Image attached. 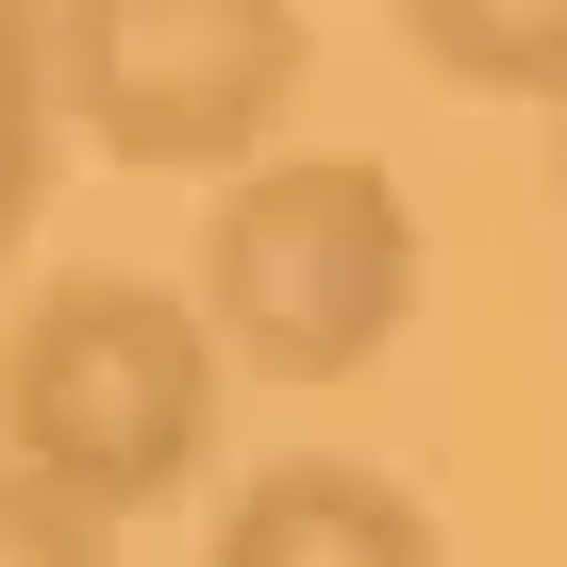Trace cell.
<instances>
[{"mask_svg":"<svg viewBox=\"0 0 567 567\" xmlns=\"http://www.w3.org/2000/svg\"><path fill=\"white\" fill-rule=\"evenodd\" d=\"M217 384H234V351L184 284L68 267L0 334V467L68 484L84 517H167L217 467Z\"/></svg>","mask_w":567,"mask_h":567,"instance_id":"obj_1","label":"cell"},{"mask_svg":"<svg viewBox=\"0 0 567 567\" xmlns=\"http://www.w3.org/2000/svg\"><path fill=\"white\" fill-rule=\"evenodd\" d=\"M200 318L250 384H351L417 318V200L368 151H267L200 217Z\"/></svg>","mask_w":567,"mask_h":567,"instance_id":"obj_2","label":"cell"},{"mask_svg":"<svg viewBox=\"0 0 567 567\" xmlns=\"http://www.w3.org/2000/svg\"><path fill=\"white\" fill-rule=\"evenodd\" d=\"M51 68L101 167L250 184L318 51H301V0H51Z\"/></svg>","mask_w":567,"mask_h":567,"instance_id":"obj_3","label":"cell"},{"mask_svg":"<svg viewBox=\"0 0 567 567\" xmlns=\"http://www.w3.org/2000/svg\"><path fill=\"white\" fill-rule=\"evenodd\" d=\"M200 567H451V550H434V517H417L384 467H351V451H284V467L234 484V517L200 534Z\"/></svg>","mask_w":567,"mask_h":567,"instance_id":"obj_4","label":"cell"},{"mask_svg":"<svg viewBox=\"0 0 567 567\" xmlns=\"http://www.w3.org/2000/svg\"><path fill=\"white\" fill-rule=\"evenodd\" d=\"M401 34H417L451 84H501V101H567V0H401Z\"/></svg>","mask_w":567,"mask_h":567,"instance_id":"obj_5","label":"cell"},{"mask_svg":"<svg viewBox=\"0 0 567 567\" xmlns=\"http://www.w3.org/2000/svg\"><path fill=\"white\" fill-rule=\"evenodd\" d=\"M51 117H68L51 0H0V250H18V234H34V200H51Z\"/></svg>","mask_w":567,"mask_h":567,"instance_id":"obj_6","label":"cell"},{"mask_svg":"<svg viewBox=\"0 0 567 567\" xmlns=\"http://www.w3.org/2000/svg\"><path fill=\"white\" fill-rule=\"evenodd\" d=\"M0 567H117V517H84L34 467H0Z\"/></svg>","mask_w":567,"mask_h":567,"instance_id":"obj_7","label":"cell"},{"mask_svg":"<svg viewBox=\"0 0 567 567\" xmlns=\"http://www.w3.org/2000/svg\"><path fill=\"white\" fill-rule=\"evenodd\" d=\"M550 167H567V151H550Z\"/></svg>","mask_w":567,"mask_h":567,"instance_id":"obj_8","label":"cell"}]
</instances>
